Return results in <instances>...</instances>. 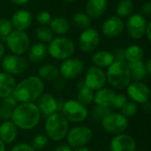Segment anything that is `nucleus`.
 Masks as SVG:
<instances>
[{
  "label": "nucleus",
  "mask_w": 151,
  "mask_h": 151,
  "mask_svg": "<svg viewBox=\"0 0 151 151\" xmlns=\"http://www.w3.org/2000/svg\"><path fill=\"white\" fill-rule=\"evenodd\" d=\"M41 112L35 103H20L14 108L11 121L22 130L35 128L41 120Z\"/></svg>",
  "instance_id": "1"
},
{
  "label": "nucleus",
  "mask_w": 151,
  "mask_h": 151,
  "mask_svg": "<svg viewBox=\"0 0 151 151\" xmlns=\"http://www.w3.org/2000/svg\"><path fill=\"white\" fill-rule=\"evenodd\" d=\"M44 89V82L38 76H29L16 84L12 96L18 103H35Z\"/></svg>",
  "instance_id": "2"
},
{
  "label": "nucleus",
  "mask_w": 151,
  "mask_h": 151,
  "mask_svg": "<svg viewBox=\"0 0 151 151\" xmlns=\"http://www.w3.org/2000/svg\"><path fill=\"white\" fill-rule=\"evenodd\" d=\"M44 130L48 139L60 142L66 138L69 130V122L61 112H55L46 118Z\"/></svg>",
  "instance_id": "3"
},
{
  "label": "nucleus",
  "mask_w": 151,
  "mask_h": 151,
  "mask_svg": "<svg viewBox=\"0 0 151 151\" xmlns=\"http://www.w3.org/2000/svg\"><path fill=\"white\" fill-rule=\"evenodd\" d=\"M107 81L117 89H125L131 83V75L127 63L114 61L106 73Z\"/></svg>",
  "instance_id": "4"
},
{
  "label": "nucleus",
  "mask_w": 151,
  "mask_h": 151,
  "mask_svg": "<svg viewBox=\"0 0 151 151\" xmlns=\"http://www.w3.org/2000/svg\"><path fill=\"white\" fill-rule=\"evenodd\" d=\"M47 49L52 58L57 60H65L71 58L74 54L75 44L70 39L61 36L53 38Z\"/></svg>",
  "instance_id": "5"
},
{
  "label": "nucleus",
  "mask_w": 151,
  "mask_h": 151,
  "mask_svg": "<svg viewBox=\"0 0 151 151\" xmlns=\"http://www.w3.org/2000/svg\"><path fill=\"white\" fill-rule=\"evenodd\" d=\"M93 130L85 126H77L70 128L66 135L67 143L71 149L85 147L93 139Z\"/></svg>",
  "instance_id": "6"
},
{
  "label": "nucleus",
  "mask_w": 151,
  "mask_h": 151,
  "mask_svg": "<svg viewBox=\"0 0 151 151\" xmlns=\"http://www.w3.org/2000/svg\"><path fill=\"white\" fill-rule=\"evenodd\" d=\"M61 113L69 122L78 123L85 121L89 115V111L85 105L79 103L77 99H69L65 101Z\"/></svg>",
  "instance_id": "7"
},
{
  "label": "nucleus",
  "mask_w": 151,
  "mask_h": 151,
  "mask_svg": "<svg viewBox=\"0 0 151 151\" xmlns=\"http://www.w3.org/2000/svg\"><path fill=\"white\" fill-rule=\"evenodd\" d=\"M9 50L15 55H22L29 49V37L25 31L12 30L6 39Z\"/></svg>",
  "instance_id": "8"
},
{
  "label": "nucleus",
  "mask_w": 151,
  "mask_h": 151,
  "mask_svg": "<svg viewBox=\"0 0 151 151\" xmlns=\"http://www.w3.org/2000/svg\"><path fill=\"white\" fill-rule=\"evenodd\" d=\"M28 60L20 55L10 54L3 58L2 68L4 72L12 76L23 73L28 69Z\"/></svg>",
  "instance_id": "9"
},
{
  "label": "nucleus",
  "mask_w": 151,
  "mask_h": 151,
  "mask_svg": "<svg viewBox=\"0 0 151 151\" xmlns=\"http://www.w3.org/2000/svg\"><path fill=\"white\" fill-rule=\"evenodd\" d=\"M102 128L109 134H123L128 127V119L121 113H110L101 121Z\"/></svg>",
  "instance_id": "10"
},
{
  "label": "nucleus",
  "mask_w": 151,
  "mask_h": 151,
  "mask_svg": "<svg viewBox=\"0 0 151 151\" xmlns=\"http://www.w3.org/2000/svg\"><path fill=\"white\" fill-rule=\"evenodd\" d=\"M147 20L144 15L136 13L129 16L126 22V29L129 36L133 39H141L144 36L147 30Z\"/></svg>",
  "instance_id": "11"
},
{
  "label": "nucleus",
  "mask_w": 151,
  "mask_h": 151,
  "mask_svg": "<svg viewBox=\"0 0 151 151\" xmlns=\"http://www.w3.org/2000/svg\"><path fill=\"white\" fill-rule=\"evenodd\" d=\"M84 69V63L80 59L75 58H69L63 60L59 68L60 75H61L64 80L77 79L83 73Z\"/></svg>",
  "instance_id": "12"
},
{
  "label": "nucleus",
  "mask_w": 151,
  "mask_h": 151,
  "mask_svg": "<svg viewBox=\"0 0 151 151\" xmlns=\"http://www.w3.org/2000/svg\"><path fill=\"white\" fill-rule=\"evenodd\" d=\"M101 37L97 30L92 27L84 29L78 39V45L82 51L89 53L93 51L100 44Z\"/></svg>",
  "instance_id": "13"
},
{
  "label": "nucleus",
  "mask_w": 151,
  "mask_h": 151,
  "mask_svg": "<svg viewBox=\"0 0 151 151\" xmlns=\"http://www.w3.org/2000/svg\"><path fill=\"white\" fill-rule=\"evenodd\" d=\"M84 81L86 87L93 89V91H97L104 88L107 82L106 73L101 68L92 66L87 70Z\"/></svg>",
  "instance_id": "14"
},
{
  "label": "nucleus",
  "mask_w": 151,
  "mask_h": 151,
  "mask_svg": "<svg viewBox=\"0 0 151 151\" xmlns=\"http://www.w3.org/2000/svg\"><path fill=\"white\" fill-rule=\"evenodd\" d=\"M127 95L136 104H145L150 97V88L142 81H133L126 88Z\"/></svg>",
  "instance_id": "15"
},
{
  "label": "nucleus",
  "mask_w": 151,
  "mask_h": 151,
  "mask_svg": "<svg viewBox=\"0 0 151 151\" xmlns=\"http://www.w3.org/2000/svg\"><path fill=\"white\" fill-rule=\"evenodd\" d=\"M110 151H135L136 142L134 139L126 134H116L109 143Z\"/></svg>",
  "instance_id": "16"
},
{
  "label": "nucleus",
  "mask_w": 151,
  "mask_h": 151,
  "mask_svg": "<svg viewBox=\"0 0 151 151\" xmlns=\"http://www.w3.org/2000/svg\"><path fill=\"white\" fill-rule=\"evenodd\" d=\"M36 106L38 107L41 115H44L45 118L50 115L58 112V103L57 99L53 96L48 93H43L39 98L36 100Z\"/></svg>",
  "instance_id": "17"
},
{
  "label": "nucleus",
  "mask_w": 151,
  "mask_h": 151,
  "mask_svg": "<svg viewBox=\"0 0 151 151\" xmlns=\"http://www.w3.org/2000/svg\"><path fill=\"white\" fill-rule=\"evenodd\" d=\"M125 29V23L121 18L111 16L102 25V33L109 38H114L120 35Z\"/></svg>",
  "instance_id": "18"
},
{
  "label": "nucleus",
  "mask_w": 151,
  "mask_h": 151,
  "mask_svg": "<svg viewBox=\"0 0 151 151\" xmlns=\"http://www.w3.org/2000/svg\"><path fill=\"white\" fill-rule=\"evenodd\" d=\"M33 21L32 14L26 10H19L12 17L11 22L12 24V27L16 30H21L25 31L28 29Z\"/></svg>",
  "instance_id": "19"
},
{
  "label": "nucleus",
  "mask_w": 151,
  "mask_h": 151,
  "mask_svg": "<svg viewBox=\"0 0 151 151\" xmlns=\"http://www.w3.org/2000/svg\"><path fill=\"white\" fill-rule=\"evenodd\" d=\"M18 128L11 121H4L0 125V140L4 144L12 143L17 137Z\"/></svg>",
  "instance_id": "20"
},
{
  "label": "nucleus",
  "mask_w": 151,
  "mask_h": 151,
  "mask_svg": "<svg viewBox=\"0 0 151 151\" xmlns=\"http://www.w3.org/2000/svg\"><path fill=\"white\" fill-rule=\"evenodd\" d=\"M14 77L7 73H0V98L4 99L12 95L16 86Z\"/></svg>",
  "instance_id": "21"
},
{
  "label": "nucleus",
  "mask_w": 151,
  "mask_h": 151,
  "mask_svg": "<svg viewBox=\"0 0 151 151\" xmlns=\"http://www.w3.org/2000/svg\"><path fill=\"white\" fill-rule=\"evenodd\" d=\"M108 0H88L85 6V13L91 19L101 17L106 11Z\"/></svg>",
  "instance_id": "22"
},
{
  "label": "nucleus",
  "mask_w": 151,
  "mask_h": 151,
  "mask_svg": "<svg viewBox=\"0 0 151 151\" xmlns=\"http://www.w3.org/2000/svg\"><path fill=\"white\" fill-rule=\"evenodd\" d=\"M115 96H116V93L110 88H102L97 90L96 93H94L93 102L95 103L96 105L111 108V104H112Z\"/></svg>",
  "instance_id": "23"
},
{
  "label": "nucleus",
  "mask_w": 151,
  "mask_h": 151,
  "mask_svg": "<svg viewBox=\"0 0 151 151\" xmlns=\"http://www.w3.org/2000/svg\"><path fill=\"white\" fill-rule=\"evenodd\" d=\"M131 79L135 81H141L144 80L147 75V68H146V64L141 60V61H136V62H130L127 64Z\"/></svg>",
  "instance_id": "24"
},
{
  "label": "nucleus",
  "mask_w": 151,
  "mask_h": 151,
  "mask_svg": "<svg viewBox=\"0 0 151 151\" xmlns=\"http://www.w3.org/2000/svg\"><path fill=\"white\" fill-rule=\"evenodd\" d=\"M28 59L33 63H38L44 60L48 54L47 46L44 42H37L31 46L28 50Z\"/></svg>",
  "instance_id": "25"
},
{
  "label": "nucleus",
  "mask_w": 151,
  "mask_h": 151,
  "mask_svg": "<svg viewBox=\"0 0 151 151\" xmlns=\"http://www.w3.org/2000/svg\"><path fill=\"white\" fill-rule=\"evenodd\" d=\"M115 61L113 53L108 50H100L93 54L92 57V62L93 63L94 66L103 68L109 67L113 62Z\"/></svg>",
  "instance_id": "26"
},
{
  "label": "nucleus",
  "mask_w": 151,
  "mask_h": 151,
  "mask_svg": "<svg viewBox=\"0 0 151 151\" xmlns=\"http://www.w3.org/2000/svg\"><path fill=\"white\" fill-rule=\"evenodd\" d=\"M94 99V91L85 84V81H82L77 86V100L82 104L87 106L93 102Z\"/></svg>",
  "instance_id": "27"
},
{
  "label": "nucleus",
  "mask_w": 151,
  "mask_h": 151,
  "mask_svg": "<svg viewBox=\"0 0 151 151\" xmlns=\"http://www.w3.org/2000/svg\"><path fill=\"white\" fill-rule=\"evenodd\" d=\"M38 77L42 81H53L60 77V70L54 65L45 64L38 69Z\"/></svg>",
  "instance_id": "28"
},
{
  "label": "nucleus",
  "mask_w": 151,
  "mask_h": 151,
  "mask_svg": "<svg viewBox=\"0 0 151 151\" xmlns=\"http://www.w3.org/2000/svg\"><path fill=\"white\" fill-rule=\"evenodd\" d=\"M50 28L53 33L57 35H65L70 28V23L68 19L63 17H58L53 19L50 23Z\"/></svg>",
  "instance_id": "29"
},
{
  "label": "nucleus",
  "mask_w": 151,
  "mask_h": 151,
  "mask_svg": "<svg viewBox=\"0 0 151 151\" xmlns=\"http://www.w3.org/2000/svg\"><path fill=\"white\" fill-rule=\"evenodd\" d=\"M125 59L128 63L130 62H136L142 60L144 57L143 50L138 45H131L125 50Z\"/></svg>",
  "instance_id": "30"
},
{
  "label": "nucleus",
  "mask_w": 151,
  "mask_h": 151,
  "mask_svg": "<svg viewBox=\"0 0 151 151\" xmlns=\"http://www.w3.org/2000/svg\"><path fill=\"white\" fill-rule=\"evenodd\" d=\"M133 11V3L132 0H120L117 5V13L121 18H126L132 15Z\"/></svg>",
  "instance_id": "31"
},
{
  "label": "nucleus",
  "mask_w": 151,
  "mask_h": 151,
  "mask_svg": "<svg viewBox=\"0 0 151 151\" xmlns=\"http://www.w3.org/2000/svg\"><path fill=\"white\" fill-rule=\"evenodd\" d=\"M111 113V110L109 107H103L100 105L93 106L91 111V117L93 120L95 121H100L101 122L109 114Z\"/></svg>",
  "instance_id": "32"
},
{
  "label": "nucleus",
  "mask_w": 151,
  "mask_h": 151,
  "mask_svg": "<svg viewBox=\"0 0 151 151\" xmlns=\"http://www.w3.org/2000/svg\"><path fill=\"white\" fill-rule=\"evenodd\" d=\"M73 23L81 29L88 28L91 25V18L84 12H77L73 16Z\"/></svg>",
  "instance_id": "33"
},
{
  "label": "nucleus",
  "mask_w": 151,
  "mask_h": 151,
  "mask_svg": "<svg viewBox=\"0 0 151 151\" xmlns=\"http://www.w3.org/2000/svg\"><path fill=\"white\" fill-rule=\"evenodd\" d=\"M37 38L42 42H50L53 39V33L47 26H40L36 30Z\"/></svg>",
  "instance_id": "34"
},
{
  "label": "nucleus",
  "mask_w": 151,
  "mask_h": 151,
  "mask_svg": "<svg viewBox=\"0 0 151 151\" xmlns=\"http://www.w3.org/2000/svg\"><path fill=\"white\" fill-rule=\"evenodd\" d=\"M12 30L13 27L11 20L7 19H0V38L3 42H6L7 37Z\"/></svg>",
  "instance_id": "35"
},
{
  "label": "nucleus",
  "mask_w": 151,
  "mask_h": 151,
  "mask_svg": "<svg viewBox=\"0 0 151 151\" xmlns=\"http://www.w3.org/2000/svg\"><path fill=\"white\" fill-rule=\"evenodd\" d=\"M48 137L45 134H36L33 137L31 141V146L35 150H41L45 148L48 144Z\"/></svg>",
  "instance_id": "36"
},
{
  "label": "nucleus",
  "mask_w": 151,
  "mask_h": 151,
  "mask_svg": "<svg viewBox=\"0 0 151 151\" xmlns=\"http://www.w3.org/2000/svg\"><path fill=\"white\" fill-rule=\"evenodd\" d=\"M138 111V106L136 103L133 101H127L125 105L121 108V114L125 116L126 119L133 117Z\"/></svg>",
  "instance_id": "37"
},
{
  "label": "nucleus",
  "mask_w": 151,
  "mask_h": 151,
  "mask_svg": "<svg viewBox=\"0 0 151 151\" xmlns=\"http://www.w3.org/2000/svg\"><path fill=\"white\" fill-rule=\"evenodd\" d=\"M13 110H14V108L2 103V104L0 105V119H2L4 121L11 120Z\"/></svg>",
  "instance_id": "38"
},
{
  "label": "nucleus",
  "mask_w": 151,
  "mask_h": 151,
  "mask_svg": "<svg viewBox=\"0 0 151 151\" xmlns=\"http://www.w3.org/2000/svg\"><path fill=\"white\" fill-rule=\"evenodd\" d=\"M127 102V97L123 95V94H116L112 104H111V108L115 109V110H121V108L125 105V104Z\"/></svg>",
  "instance_id": "39"
},
{
  "label": "nucleus",
  "mask_w": 151,
  "mask_h": 151,
  "mask_svg": "<svg viewBox=\"0 0 151 151\" xmlns=\"http://www.w3.org/2000/svg\"><path fill=\"white\" fill-rule=\"evenodd\" d=\"M52 16L51 14L46 12V11H42V12H39L37 14H36V21L41 24L42 26H47V25H50L51 21H52Z\"/></svg>",
  "instance_id": "40"
},
{
  "label": "nucleus",
  "mask_w": 151,
  "mask_h": 151,
  "mask_svg": "<svg viewBox=\"0 0 151 151\" xmlns=\"http://www.w3.org/2000/svg\"><path fill=\"white\" fill-rule=\"evenodd\" d=\"M10 151H36L31 145L28 143H19L13 146Z\"/></svg>",
  "instance_id": "41"
},
{
  "label": "nucleus",
  "mask_w": 151,
  "mask_h": 151,
  "mask_svg": "<svg viewBox=\"0 0 151 151\" xmlns=\"http://www.w3.org/2000/svg\"><path fill=\"white\" fill-rule=\"evenodd\" d=\"M113 56H114V59L115 61H119V62H125L126 59H125V50L119 48V49H117L114 53H113Z\"/></svg>",
  "instance_id": "42"
},
{
  "label": "nucleus",
  "mask_w": 151,
  "mask_h": 151,
  "mask_svg": "<svg viewBox=\"0 0 151 151\" xmlns=\"http://www.w3.org/2000/svg\"><path fill=\"white\" fill-rule=\"evenodd\" d=\"M142 13L145 16H151V2H147L142 4Z\"/></svg>",
  "instance_id": "43"
},
{
  "label": "nucleus",
  "mask_w": 151,
  "mask_h": 151,
  "mask_svg": "<svg viewBox=\"0 0 151 151\" xmlns=\"http://www.w3.org/2000/svg\"><path fill=\"white\" fill-rule=\"evenodd\" d=\"M65 81L66 80H64L62 77L60 79V78H58V79H56L54 81V87L57 88V89H61V88H63L64 87H65V85H66V83H65Z\"/></svg>",
  "instance_id": "44"
},
{
  "label": "nucleus",
  "mask_w": 151,
  "mask_h": 151,
  "mask_svg": "<svg viewBox=\"0 0 151 151\" xmlns=\"http://www.w3.org/2000/svg\"><path fill=\"white\" fill-rule=\"evenodd\" d=\"M54 151H72V149L69 146V145H65V144H62V145H60L58 146Z\"/></svg>",
  "instance_id": "45"
},
{
  "label": "nucleus",
  "mask_w": 151,
  "mask_h": 151,
  "mask_svg": "<svg viewBox=\"0 0 151 151\" xmlns=\"http://www.w3.org/2000/svg\"><path fill=\"white\" fill-rule=\"evenodd\" d=\"M12 4H17V5H21V4H27L29 0H11Z\"/></svg>",
  "instance_id": "46"
},
{
  "label": "nucleus",
  "mask_w": 151,
  "mask_h": 151,
  "mask_svg": "<svg viewBox=\"0 0 151 151\" xmlns=\"http://www.w3.org/2000/svg\"><path fill=\"white\" fill-rule=\"evenodd\" d=\"M146 34H147V36L150 40L151 43V22H150L147 26V30H146Z\"/></svg>",
  "instance_id": "47"
},
{
  "label": "nucleus",
  "mask_w": 151,
  "mask_h": 151,
  "mask_svg": "<svg viewBox=\"0 0 151 151\" xmlns=\"http://www.w3.org/2000/svg\"><path fill=\"white\" fill-rule=\"evenodd\" d=\"M4 52H5V49H4V46L2 42H0V58H4Z\"/></svg>",
  "instance_id": "48"
},
{
  "label": "nucleus",
  "mask_w": 151,
  "mask_h": 151,
  "mask_svg": "<svg viewBox=\"0 0 151 151\" xmlns=\"http://www.w3.org/2000/svg\"><path fill=\"white\" fill-rule=\"evenodd\" d=\"M146 68H147L148 74L151 75V59H150V60H149V62L147 63V65H146Z\"/></svg>",
  "instance_id": "49"
},
{
  "label": "nucleus",
  "mask_w": 151,
  "mask_h": 151,
  "mask_svg": "<svg viewBox=\"0 0 151 151\" xmlns=\"http://www.w3.org/2000/svg\"><path fill=\"white\" fill-rule=\"evenodd\" d=\"M72 151H91L88 148H86L85 146V147H81V148H77V149H74V150Z\"/></svg>",
  "instance_id": "50"
},
{
  "label": "nucleus",
  "mask_w": 151,
  "mask_h": 151,
  "mask_svg": "<svg viewBox=\"0 0 151 151\" xmlns=\"http://www.w3.org/2000/svg\"><path fill=\"white\" fill-rule=\"evenodd\" d=\"M0 151H5V144L0 140Z\"/></svg>",
  "instance_id": "51"
},
{
  "label": "nucleus",
  "mask_w": 151,
  "mask_h": 151,
  "mask_svg": "<svg viewBox=\"0 0 151 151\" xmlns=\"http://www.w3.org/2000/svg\"><path fill=\"white\" fill-rule=\"evenodd\" d=\"M65 2H68V3H71V2H74L75 0H64Z\"/></svg>",
  "instance_id": "52"
}]
</instances>
